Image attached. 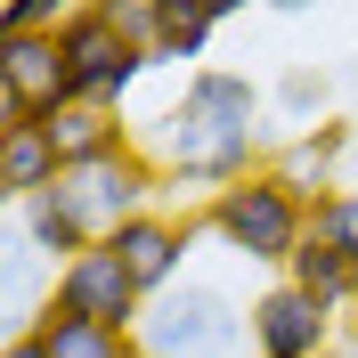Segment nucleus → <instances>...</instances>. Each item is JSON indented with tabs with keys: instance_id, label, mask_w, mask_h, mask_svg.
Instances as JSON below:
<instances>
[{
	"instance_id": "nucleus-1",
	"label": "nucleus",
	"mask_w": 358,
	"mask_h": 358,
	"mask_svg": "<svg viewBox=\"0 0 358 358\" xmlns=\"http://www.w3.org/2000/svg\"><path fill=\"white\" fill-rule=\"evenodd\" d=\"M261 122H268V90L245 82V73H220V66H196L187 90L155 114V138H138L147 155L163 163V187L171 196H228L236 179L268 171V147H261Z\"/></svg>"
},
{
	"instance_id": "nucleus-2",
	"label": "nucleus",
	"mask_w": 358,
	"mask_h": 358,
	"mask_svg": "<svg viewBox=\"0 0 358 358\" xmlns=\"http://www.w3.org/2000/svg\"><path fill=\"white\" fill-rule=\"evenodd\" d=\"M203 228H212V236H220L236 261L277 268V277H285V261L310 245V203L293 196L277 171H252V179H236L228 196L203 203Z\"/></svg>"
},
{
	"instance_id": "nucleus-3",
	"label": "nucleus",
	"mask_w": 358,
	"mask_h": 358,
	"mask_svg": "<svg viewBox=\"0 0 358 358\" xmlns=\"http://www.w3.org/2000/svg\"><path fill=\"white\" fill-rule=\"evenodd\" d=\"M138 350L147 358H252V301L187 277V285H171L163 301H147Z\"/></svg>"
},
{
	"instance_id": "nucleus-4",
	"label": "nucleus",
	"mask_w": 358,
	"mask_h": 358,
	"mask_svg": "<svg viewBox=\"0 0 358 358\" xmlns=\"http://www.w3.org/2000/svg\"><path fill=\"white\" fill-rule=\"evenodd\" d=\"M49 196H57V212L82 228L90 245H114L138 212H163V196H171V187H163V163L147 155V147H131V155H106V163L66 171Z\"/></svg>"
},
{
	"instance_id": "nucleus-5",
	"label": "nucleus",
	"mask_w": 358,
	"mask_h": 358,
	"mask_svg": "<svg viewBox=\"0 0 358 358\" xmlns=\"http://www.w3.org/2000/svg\"><path fill=\"white\" fill-rule=\"evenodd\" d=\"M57 49H66V73H73V98H82V106H114L122 114V98L138 90V73H155L147 49L114 24L106 0H73L66 24H57Z\"/></svg>"
},
{
	"instance_id": "nucleus-6",
	"label": "nucleus",
	"mask_w": 358,
	"mask_h": 358,
	"mask_svg": "<svg viewBox=\"0 0 358 358\" xmlns=\"http://www.w3.org/2000/svg\"><path fill=\"white\" fill-rule=\"evenodd\" d=\"M49 310L82 317V326H106V334H138L147 326V293L131 285V268L98 245V252H82V261H66L49 277Z\"/></svg>"
},
{
	"instance_id": "nucleus-7",
	"label": "nucleus",
	"mask_w": 358,
	"mask_h": 358,
	"mask_svg": "<svg viewBox=\"0 0 358 358\" xmlns=\"http://www.w3.org/2000/svg\"><path fill=\"white\" fill-rule=\"evenodd\" d=\"M342 326H350L342 310L310 301V293L285 285V277L252 293V358H326L342 342Z\"/></svg>"
},
{
	"instance_id": "nucleus-8",
	"label": "nucleus",
	"mask_w": 358,
	"mask_h": 358,
	"mask_svg": "<svg viewBox=\"0 0 358 358\" xmlns=\"http://www.w3.org/2000/svg\"><path fill=\"white\" fill-rule=\"evenodd\" d=\"M66 106H73V73L57 33L0 41V122H57Z\"/></svg>"
},
{
	"instance_id": "nucleus-9",
	"label": "nucleus",
	"mask_w": 358,
	"mask_h": 358,
	"mask_svg": "<svg viewBox=\"0 0 358 358\" xmlns=\"http://www.w3.org/2000/svg\"><path fill=\"white\" fill-rule=\"evenodd\" d=\"M196 228L203 212H138L122 236H114V261L131 268V285L147 293V301H163L171 285H187V252H196Z\"/></svg>"
},
{
	"instance_id": "nucleus-10",
	"label": "nucleus",
	"mask_w": 358,
	"mask_h": 358,
	"mask_svg": "<svg viewBox=\"0 0 358 358\" xmlns=\"http://www.w3.org/2000/svg\"><path fill=\"white\" fill-rule=\"evenodd\" d=\"M350 155H358V131H350V122H317V131H293L285 147H268V171L317 212L326 196L350 187Z\"/></svg>"
},
{
	"instance_id": "nucleus-11",
	"label": "nucleus",
	"mask_w": 358,
	"mask_h": 358,
	"mask_svg": "<svg viewBox=\"0 0 358 358\" xmlns=\"http://www.w3.org/2000/svg\"><path fill=\"white\" fill-rule=\"evenodd\" d=\"M57 179H66V155H57V138H49L41 122H0V196L24 212V203H41Z\"/></svg>"
},
{
	"instance_id": "nucleus-12",
	"label": "nucleus",
	"mask_w": 358,
	"mask_h": 358,
	"mask_svg": "<svg viewBox=\"0 0 358 358\" xmlns=\"http://www.w3.org/2000/svg\"><path fill=\"white\" fill-rule=\"evenodd\" d=\"M41 131L57 138L66 171H82V163H106V155H131V147H138V138H131V122H122L114 106H82V98H73L57 122H41Z\"/></svg>"
},
{
	"instance_id": "nucleus-13",
	"label": "nucleus",
	"mask_w": 358,
	"mask_h": 358,
	"mask_svg": "<svg viewBox=\"0 0 358 358\" xmlns=\"http://www.w3.org/2000/svg\"><path fill=\"white\" fill-rule=\"evenodd\" d=\"M228 24V0H163V24H155V66H187L212 49V33Z\"/></svg>"
},
{
	"instance_id": "nucleus-14",
	"label": "nucleus",
	"mask_w": 358,
	"mask_h": 358,
	"mask_svg": "<svg viewBox=\"0 0 358 358\" xmlns=\"http://www.w3.org/2000/svg\"><path fill=\"white\" fill-rule=\"evenodd\" d=\"M285 285H301L310 301H326V310H342V317H350V301H358V261L310 236V245L285 261Z\"/></svg>"
},
{
	"instance_id": "nucleus-15",
	"label": "nucleus",
	"mask_w": 358,
	"mask_h": 358,
	"mask_svg": "<svg viewBox=\"0 0 358 358\" xmlns=\"http://www.w3.org/2000/svg\"><path fill=\"white\" fill-rule=\"evenodd\" d=\"M33 326H41L49 358H147L138 334H106V326H82V317H57V310H41Z\"/></svg>"
},
{
	"instance_id": "nucleus-16",
	"label": "nucleus",
	"mask_w": 358,
	"mask_h": 358,
	"mask_svg": "<svg viewBox=\"0 0 358 358\" xmlns=\"http://www.w3.org/2000/svg\"><path fill=\"white\" fill-rule=\"evenodd\" d=\"M310 236L358 261V187H342V196H326V203H317V212H310Z\"/></svg>"
},
{
	"instance_id": "nucleus-17",
	"label": "nucleus",
	"mask_w": 358,
	"mask_h": 358,
	"mask_svg": "<svg viewBox=\"0 0 358 358\" xmlns=\"http://www.w3.org/2000/svg\"><path fill=\"white\" fill-rule=\"evenodd\" d=\"M326 106V73H310V66H293L285 82H277V114H285V122H301V131H317L310 114Z\"/></svg>"
},
{
	"instance_id": "nucleus-18",
	"label": "nucleus",
	"mask_w": 358,
	"mask_h": 358,
	"mask_svg": "<svg viewBox=\"0 0 358 358\" xmlns=\"http://www.w3.org/2000/svg\"><path fill=\"white\" fill-rule=\"evenodd\" d=\"M0 358H49V342H41V326H17V334H8V350Z\"/></svg>"
},
{
	"instance_id": "nucleus-19",
	"label": "nucleus",
	"mask_w": 358,
	"mask_h": 358,
	"mask_svg": "<svg viewBox=\"0 0 358 358\" xmlns=\"http://www.w3.org/2000/svg\"><path fill=\"white\" fill-rule=\"evenodd\" d=\"M326 358H358V342H350V334H342V342H334V350H326Z\"/></svg>"
},
{
	"instance_id": "nucleus-20",
	"label": "nucleus",
	"mask_w": 358,
	"mask_h": 358,
	"mask_svg": "<svg viewBox=\"0 0 358 358\" xmlns=\"http://www.w3.org/2000/svg\"><path fill=\"white\" fill-rule=\"evenodd\" d=\"M342 334H350V342H358V310H350V326H342Z\"/></svg>"
},
{
	"instance_id": "nucleus-21",
	"label": "nucleus",
	"mask_w": 358,
	"mask_h": 358,
	"mask_svg": "<svg viewBox=\"0 0 358 358\" xmlns=\"http://www.w3.org/2000/svg\"><path fill=\"white\" fill-rule=\"evenodd\" d=\"M350 310H358V301H350Z\"/></svg>"
}]
</instances>
